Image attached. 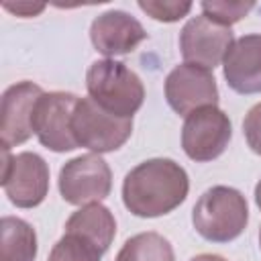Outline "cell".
<instances>
[{
	"label": "cell",
	"mask_w": 261,
	"mask_h": 261,
	"mask_svg": "<svg viewBox=\"0 0 261 261\" xmlns=\"http://www.w3.org/2000/svg\"><path fill=\"white\" fill-rule=\"evenodd\" d=\"M186 169L173 159H149L133 167L122 181L124 206L141 218H155L175 210L188 196Z\"/></svg>",
	"instance_id": "1"
},
{
	"label": "cell",
	"mask_w": 261,
	"mask_h": 261,
	"mask_svg": "<svg viewBox=\"0 0 261 261\" xmlns=\"http://www.w3.org/2000/svg\"><path fill=\"white\" fill-rule=\"evenodd\" d=\"M86 88L98 106L120 118H133L145 100L141 77L116 59L94 61L86 73Z\"/></svg>",
	"instance_id": "2"
},
{
	"label": "cell",
	"mask_w": 261,
	"mask_h": 261,
	"mask_svg": "<svg viewBox=\"0 0 261 261\" xmlns=\"http://www.w3.org/2000/svg\"><path fill=\"white\" fill-rule=\"evenodd\" d=\"M192 222L206 241L228 243L237 239L249 222L247 200L234 188L214 186L198 198L192 210Z\"/></svg>",
	"instance_id": "3"
},
{
	"label": "cell",
	"mask_w": 261,
	"mask_h": 261,
	"mask_svg": "<svg viewBox=\"0 0 261 261\" xmlns=\"http://www.w3.org/2000/svg\"><path fill=\"white\" fill-rule=\"evenodd\" d=\"M71 130L77 147L94 153L116 151L133 133V118H120L106 112L92 98H80L71 116Z\"/></svg>",
	"instance_id": "4"
},
{
	"label": "cell",
	"mask_w": 261,
	"mask_h": 261,
	"mask_svg": "<svg viewBox=\"0 0 261 261\" xmlns=\"http://www.w3.org/2000/svg\"><path fill=\"white\" fill-rule=\"evenodd\" d=\"M10 149H2V190L8 200L18 208L39 206L49 192V167L37 153L24 151L10 155Z\"/></svg>",
	"instance_id": "5"
},
{
	"label": "cell",
	"mask_w": 261,
	"mask_h": 261,
	"mask_svg": "<svg viewBox=\"0 0 261 261\" xmlns=\"http://www.w3.org/2000/svg\"><path fill=\"white\" fill-rule=\"evenodd\" d=\"M77 100L80 98L71 92H49L37 100L31 124L43 147L55 153L73 151L77 147L71 130V116Z\"/></svg>",
	"instance_id": "6"
},
{
	"label": "cell",
	"mask_w": 261,
	"mask_h": 261,
	"mask_svg": "<svg viewBox=\"0 0 261 261\" xmlns=\"http://www.w3.org/2000/svg\"><path fill=\"white\" fill-rule=\"evenodd\" d=\"M112 188L108 163L94 153L69 159L59 171V192L67 204L82 206L104 200Z\"/></svg>",
	"instance_id": "7"
},
{
	"label": "cell",
	"mask_w": 261,
	"mask_h": 261,
	"mask_svg": "<svg viewBox=\"0 0 261 261\" xmlns=\"http://www.w3.org/2000/svg\"><path fill=\"white\" fill-rule=\"evenodd\" d=\"M232 135L228 116L216 108L206 106L186 116L181 126V147L192 161H212L224 153Z\"/></svg>",
	"instance_id": "8"
},
{
	"label": "cell",
	"mask_w": 261,
	"mask_h": 261,
	"mask_svg": "<svg viewBox=\"0 0 261 261\" xmlns=\"http://www.w3.org/2000/svg\"><path fill=\"white\" fill-rule=\"evenodd\" d=\"M234 43L230 27H222L200 14L190 18L179 33V49L186 63L214 69Z\"/></svg>",
	"instance_id": "9"
},
{
	"label": "cell",
	"mask_w": 261,
	"mask_h": 261,
	"mask_svg": "<svg viewBox=\"0 0 261 261\" xmlns=\"http://www.w3.org/2000/svg\"><path fill=\"white\" fill-rule=\"evenodd\" d=\"M165 98L167 104L181 116H188L194 110L206 106H216V80L210 69L192 63H181L173 67L165 80Z\"/></svg>",
	"instance_id": "10"
},
{
	"label": "cell",
	"mask_w": 261,
	"mask_h": 261,
	"mask_svg": "<svg viewBox=\"0 0 261 261\" xmlns=\"http://www.w3.org/2000/svg\"><path fill=\"white\" fill-rule=\"evenodd\" d=\"M45 92L33 82H18L2 94L0 106V141L2 149L16 147L33 135V110Z\"/></svg>",
	"instance_id": "11"
},
{
	"label": "cell",
	"mask_w": 261,
	"mask_h": 261,
	"mask_svg": "<svg viewBox=\"0 0 261 261\" xmlns=\"http://www.w3.org/2000/svg\"><path fill=\"white\" fill-rule=\"evenodd\" d=\"M90 39L98 53L106 57L126 55L147 39L143 24L124 10H108L94 18Z\"/></svg>",
	"instance_id": "12"
},
{
	"label": "cell",
	"mask_w": 261,
	"mask_h": 261,
	"mask_svg": "<svg viewBox=\"0 0 261 261\" xmlns=\"http://www.w3.org/2000/svg\"><path fill=\"white\" fill-rule=\"evenodd\" d=\"M226 84L237 94L261 92V35L237 39L222 61Z\"/></svg>",
	"instance_id": "13"
},
{
	"label": "cell",
	"mask_w": 261,
	"mask_h": 261,
	"mask_svg": "<svg viewBox=\"0 0 261 261\" xmlns=\"http://www.w3.org/2000/svg\"><path fill=\"white\" fill-rule=\"evenodd\" d=\"M65 232L80 234L90 243H94L102 253H106L116 234V220L106 206L94 202V204H86L67 218Z\"/></svg>",
	"instance_id": "14"
},
{
	"label": "cell",
	"mask_w": 261,
	"mask_h": 261,
	"mask_svg": "<svg viewBox=\"0 0 261 261\" xmlns=\"http://www.w3.org/2000/svg\"><path fill=\"white\" fill-rule=\"evenodd\" d=\"M37 234L35 228L16 216L0 220V261H35Z\"/></svg>",
	"instance_id": "15"
},
{
	"label": "cell",
	"mask_w": 261,
	"mask_h": 261,
	"mask_svg": "<svg viewBox=\"0 0 261 261\" xmlns=\"http://www.w3.org/2000/svg\"><path fill=\"white\" fill-rule=\"evenodd\" d=\"M114 261H173V249L159 232H141L122 245Z\"/></svg>",
	"instance_id": "16"
},
{
	"label": "cell",
	"mask_w": 261,
	"mask_h": 261,
	"mask_svg": "<svg viewBox=\"0 0 261 261\" xmlns=\"http://www.w3.org/2000/svg\"><path fill=\"white\" fill-rule=\"evenodd\" d=\"M104 253L88 239L65 232L51 249L47 261H100Z\"/></svg>",
	"instance_id": "17"
},
{
	"label": "cell",
	"mask_w": 261,
	"mask_h": 261,
	"mask_svg": "<svg viewBox=\"0 0 261 261\" xmlns=\"http://www.w3.org/2000/svg\"><path fill=\"white\" fill-rule=\"evenodd\" d=\"M202 14L208 16L210 20L230 27L239 22L243 16H247L253 10V2H202Z\"/></svg>",
	"instance_id": "18"
},
{
	"label": "cell",
	"mask_w": 261,
	"mask_h": 261,
	"mask_svg": "<svg viewBox=\"0 0 261 261\" xmlns=\"http://www.w3.org/2000/svg\"><path fill=\"white\" fill-rule=\"evenodd\" d=\"M139 8L151 18L161 22H175L192 10V2H161V0H141Z\"/></svg>",
	"instance_id": "19"
},
{
	"label": "cell",
	"mask_w": 261,
	"mask_h": 261,
	"mask_svg": "<svg viewBox=\"0 0 261 261\" xmlns=\"http://www.w3.org/2000/svg\"><path fill=\"white\" fill-rule=\"evenodd\" d=\"M243 133H245V139H247V145L251 147L253 153L261 155V102L255 104L245 120H243Z\"/></svg>",
	"instance_id": "20"
},
{
	"label": "cell",
	"mask_w": 261,
	"mask_h": 261,
	"mask_svg": "<svg viewBox=\"0 0 261 261\" xmlns=\"http://www.w3.org/2000/svg\"><path fill=\"white\" fill-rule=\"evenodd\" d=\"M4 8L14 12V14H18V16H35L45 8V4H24V2L22 4H8L6 2Z\"/></svg>",
	"instance_id": "21"
},
{
	"label": "cell",
	"mask_w": 261,
	"mask_h": 261,
	"mask_svg": "<svg viewBox=\"0 0 261 261\" xmlns=\"http://www.w3.org/2000/svg\"><path fill=\"white\" fill-rule=\"evenodd\" d=\"M190 261H226L224 257H220V255H212V253H202V255H196V257H192Z\"/></svg>",
	"instance_id": "22"
},
{
	"label": "cell",
	"mask_w": 261,
	"mask_h": 261,
	"mask_svg": "<svg viewBox=\"0 0 261 261\" xmlns=\"http://www.w3.org/2000/svg\"><path fill=\"white\" fill-rule=\"evenodd\" d=\"M255 202H257V206L261 208V179H259V184L255 186Z\"/></svg>",
	"instance_id": "23"
},
{
	"label": "cell",
	"mask_w": 261,
	"mask_h": 261,
	"mask_svg": "<svg viewBox=\"0 0 261 261\" xmlns=\"http://www.w3.org/2000/svg\"><path fill=\"white\" fill-rule=\"evenodd\" d=\"M259 245H261V230H259Z\"/></svg>",
	"instance_id": "24"
}]
</instances>
